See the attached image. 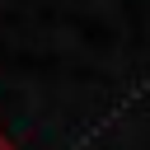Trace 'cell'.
<instances>
[{"mask_svg":"<svg viewBox=\"0 0 150 150\" xmlns=\"http://www.w3.org/2000/svg\"><path fill=\"white\" fill-rule=\"evenodd\" d=\"M0 150H19V145H14V141H9L5 131H0Z\"/></svg>","mask_w":150,"mask_h":150,"instance_id":"obj_1","label":"cell"}]
</instances>
